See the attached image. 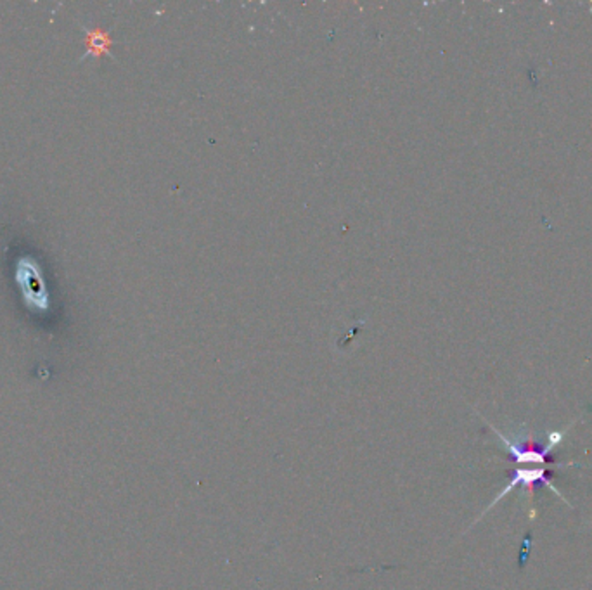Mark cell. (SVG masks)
I'll use <instances>...</instances> for the list:
<instances>
[{"label":"cell","instance_id":"obj_1","mask_svg":"<svg viewBox=\"0 0 592 590\" xmlns=\"http://www.w3.org/2000/svg\"><path fill=\"white\" fill-rule=\"evenodd\" d=\"M563 467H584V466H582V464H577V462H566V464H560V466H516V469H514L513 474H511L509 483H507V485L504 486L501 492L495 495V499L492 500L490 506H488L483 512H481L480 516H478V519H474V523L471 526L476 525V523L480 521V519L483 518V516L487 514L488 511H492V509H494L499 502H501L504 497H507L511 492H514L516 488L527 490L528 506H530L532 509H533V493H535L537 485L547 486V488H549L551 492L554 493V495L560 497V499L566 504V506L573 509L572 502H570V500L566 499L565 495H563V493L560 492V488H558V486L554 485V481H553V471L554 469H563Z\"/></svg>","mask_w":592,"mask_h":590},{"label":"cell","instance_id":"obj_2","mask_svg":"<svg viewBox=\"0 0 592 590\" xmlns=\"http://www.w3.org/2000/svg\"><path fill=\"white\" fill-rule=\"evenodd\" d=\"M85 43H87V53L85 57H102L106 54H109L113 46V39L109 36V33L102 32V29H85Z\"/></svg>","mask_w":592,"mask_h":590},{"label":"cell","instance_id":"obj_3","mask_svg":"<svg viewBox=\"0 0 592 590\" xmlns=\"http://www.w3.org/2000/svg\"><path fill=\"white\" fill-rule=\"evenodd\" d=\"M566 431H568V430H551V431H547V433H546L547 447H549L551 450L560 447V445L563 444V440H565V437H566Z\"/></svg>","mask_w":592,"mask_h":590}]
</instances>
